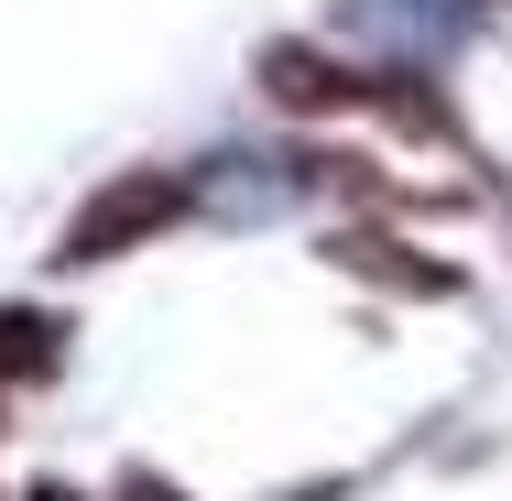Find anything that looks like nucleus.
Segmentation results:
<instances>
[{"instance_id":"1","label":"nucleus","mask_w":512,"mask_h":501,"mask_svg":"<svg viewBox=\"0 0 512 501\" xmlns=\"http://www.w3.org/2000/svg\"><path fill=\"white\" fill-rule=\"evenodd\" d=\"M175 218H186V175H164V164L109 175L99 197L66 218V251H55V262H77V273H88V262H120V251H142L153 229H175Z\"/></svg>"},{"instance_id":"2","label":"nucleus","mask_w":512,"mask_h":501,"mask_svg":"<svg viewBox=\"0 0 512 501\" xmlns=\"http://www.w3.org/2000/svg\"><path fill=\"white\" fill-rule=\"evenodd\" d=\"M55 360H66V327L33 316V305H11V316H0V382H44Z\"/></svg>"},{"instance_id":"3","label":"nucleus","mask_w":512,"mask_h":501,"mask_svg":"<svg viewBox=\"0 0 512 501\" xmlns=\"http://www.w3.org/2000/svg\"><path fill=\"white\" fill-rule=\"evenodd\" d=\"M33 501H77V491H55V480H44V491H33Z\"/></svg>"}]
</instances>
